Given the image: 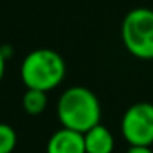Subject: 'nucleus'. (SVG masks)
Masks as SVG:
<instances>
[{
  "label": "nucleus",
  "mask_w": 153,
  "mask_h": 153,
  "mask_svg": "<svg viewBox=\"0 0 153 153\" xmlns=\"http://www.w3.org/2000/svg\"><path fill=\"white\" fill-rule=\"evenodd\" d=\"M46 153H86L84 135L61 127L50 137L46 143Z\"/></svg>",
  "instance_id": "nucleus-5"
},
{
  "label": "nucleus",
  "mask_w": 153,
  "mask_h": 153,
  "mask_svg": "<svg viewBox=\"0 0 153 153\" xmlns=\"http://www.w3.org/2000/svg\"><path fill=\"white\" fill-rule=\"evenodd\" d=\"M56 115L61 127L86 133L100 123L102 109L97 96L82 86L68 87L56 104Z\"/></svg>",
  "instance_id": "nucleus-1"
},
{
  "label": "nucleus",
  "mask_w": 153,
  "mask_h": 153,
  "mask_svg": "<svg viewBox=\"0 0 153 153\" xmlns=\"http://www.w3.org/2000/svg\"><path fill=\"white\" fill-rule=\"evenodd\" d=\"M20 76L27 89L50 92L63 82L66 76V63L54 50H33L25 56L20 68Z\"/></svg>",
  "instance_id": "nucleus-2"
},
{
  "label": "nucleus",
  "mask_w": 153,
  "mask_h": 153,
  "mask_svg": "<svg viewBox=\"0 0 153 153\" xmlns=\"http://www.w3.org/2000/svg\"><path fill=\"white\" fill-rule=\"evenodd\" d=\"M5 59H7V58H5L4 53L0 51V81H2V77H4V73H5Z\"/></svg>",
  "instance_id": "nucleus-10"
},
{
  "label": "nucleus",
  "mask_w": 153,
  "mask_h": 153,
  "mask_svg": "<svg viewBox=\"0 0 153 153\" xmlns=\"http://www.w3.org/2000/svg\"><path fill=\"white\" fill-rule=\"evenodd\" d=\"M120 36L125 50L137 59H153V10L138 7L123 17Z\"/></svg>",
  "instance_id": "nucleus-3"
},
{
  "label": "nucleus",
  "mask_w": 153,
  "mask_h": 153,
  "mask_svg": "<svg viewBox=\"0 0 153 153\" xmlns=\"http://www.w3.org/2000/svg\"><path fill=\"white\" fill-rule=\"evenodd\" d=\"M84 145L86 153H114L115 138L105 125L99 123L84 133Z\"/></svg>",
  "instance_id": "nucleus-6"
},
{
  "label": "nucleus",
  "mask_w": 153,
  "mask_h": 153,
  "mask_svg": "<svg viewBox=\"0 0 153 153\" xmlns=\"http://www.w3.org/2000/svg\"><path fill=\"white\" fill-rule=\"evenodd\" d=\"M17 146V132L8 123L0 122V153H12Z\"/></svg>",
  "instance_id": "nucleus-8"
},
{
  "label": "nucleus",
  "mask_w": 153,
  "mask_h": 153,
  "mask_svg": "<svg viewBox=\"0 0 153 153\" xmlns=\"http://www.w3.org/2000/svg\"><path fill=\"white\" fill-rule=\"evenodd\" d=\"M120 132L130 146L153 145V104L137 102L123 112Z\"/></svg>",
  "instance_id": "nucleus-4"
},
{
  "label": "nucleus",
  "mask_w": 153,
  "mask_h": 153,
  "mask_svg": "<svg viewBox=\"0 0 153 153\" xmlns=\"http://www.w3.org/2000/svg\"><path fill=\"white\" fill-rule=\"evenodd\" d=\"M22 105L23 110L30 115H40L46 110L48 107V92L36 89H27L22 99Z\"/></svg>",
  "instance_id": "nucleus-7"
},
{
  "label": "nucleus",
  "mask_w": 153,
  "mask_h": 153,
  "mask_svg": "<svg viewBox=\"0 0 153 153\" xmlns=\"http://www.w3.org/2000/svg\"><path fill=\"white\" fill-rule=\"evenodd\" d=\"M125 153H153L152 146H130Z\"/></svg>",
  "instance_id": "nucleus-9"
}]
</instances>
